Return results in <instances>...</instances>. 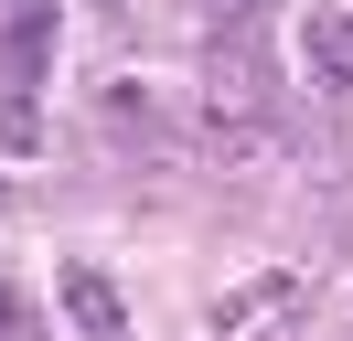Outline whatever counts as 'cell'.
I'll use <instances>...</instances> for the list:
<instances>
[{
  "label": "cell",
  "mask_w": 353,
  "mask_h": 341,
  "mask_svg": "<svg viewBox=\"0 0 353 341\" xmlns=\"http://www.w3.org/2000/svg\"><path fill=\"white\" fill-rule=\"evenodd\" d=\"M300 64L321 96H353V11H310L300 21Z\"/></svg>",
  "instance_id": "6da1fadb"
},
{
  "label": "cell",
  "mask_w": 353,
  "mask_h": 341,
  "mask_svg": "<svg viewBox=\"0 0 353 341\" xmlns=\"http://www.w3.org/2000/svg\"><path fill=\"white\" fill-rule=\"evenodd\" d=\"M65 309L86 320V331H118V288H108L97 267H75V277H65Z\"/></svg>",
  "instance_id": "7a4b0ae2"
},
{
  "label": "cell",
  "mask_w": 353,
  "mask_h": 341,
  "mask_svg": "<svg viewBox=\"0 0 353 341\" xmlns=\"http://www.w3.org/2000/svg\"><path fill=\"white\" fill-rule=\"evenodd\" d=\"M43 54H54V11H43V0H22V11H11V64L43 75Z\"/></svg>",
  "instance_id": "3957f363"
}]
</instances>
